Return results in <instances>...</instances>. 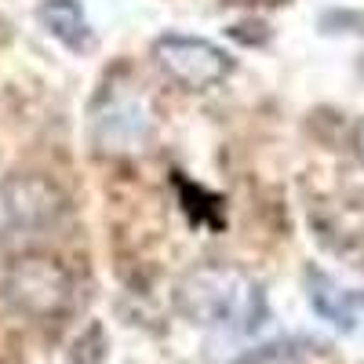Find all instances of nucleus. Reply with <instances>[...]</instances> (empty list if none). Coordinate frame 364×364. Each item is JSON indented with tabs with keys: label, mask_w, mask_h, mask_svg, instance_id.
<instances>
[{
	"label": "nucleus",
	"mask_w": 364,
	"mask_h": 364,
	"mask_svg": "<svg viewBox=\"0 0 364 364\" xmlns=\"http://www.w3.org/2000/svg\"><path fill=\"white\" fill-rule=\"evenodd\" d=\"M4 299L33 321H58L73 306V277L48 255H18L0 277Z\"/></svg>",
	"instance_id": "2"
},
{
	"label": "nucleus",
	"mask_w": 364,
	"mask_h": 364,
	"mask_svg": "<svg viewBox=\"0 0 364 364\" xmlns=\"http://www.w3.org/2000/svg\"><path fill=\"white\" fill-rule=\"evenodd\" d=\"M154 58L186 91H208L219 80H226V73H230V55L223 48H215L211 41H200V37L168 33L154 44Z\"/></svg>",
	"instance_id": "3"
},
{
	"label": "nucleus",
	"mask_w": 364,
	"mask_h": 364,
	"mask_svg": "<svg viewBox=\"0 0 364 364\" xmlns=\"http://www.w3.org/2000/svg\"><path fill=\"white\" fill-rule=\"evenodd\" d=\"M178 306L193 324L252 331L266 314V299L248 273L233 266H200L182 281Z\"/></svg>",
	"instance_id": "1"
},
{
	"label": "nucleus",
	"mask_w": 364,
	"mask_h": 364,
	"mask_svg": "<svg viewBox=\"0 0 364 364\" xmlns=\"http://www.w3.org/2000/svg\"><path fill=\"white\" fill-rule=\"evenodd\" d=\"M4 211L22 230H48L66 215V197L44 175H15L4 182Z\"/></svg>",
	"instance_id": "4"
},
{
	"label": "nucleus",
	"mask_w": 364,
	"mask_h": 364,
	"mask_svg": "<svg viewBox=\"0 0 364 364\" xmlns=\"http://www.w3.org/2000/svg\"><path fill=\"white\" fill-rule=\"evenodd\" d=\"M357 154L364 157V120H360V124H357Z\"/></svg>",
	"instance_id": "6"
},
{
	"label": "nucleus",
	"mask_w": 364,
	"mask_h": 364,
	"mask_svg": "<svg viewBox=\"0 0 364 364\" xmlns=\"http://www.w3.org/2000/svg\"><path fill=\"white\" fill-rule=\"evenodd\" d=\"M37 18L44 22V29L63 41L70 51H91L95 48V37H91V26H87V15L77 0H44L37 8Z\"/></svg>",
	"instance_id": "5"
}]
</instances>
